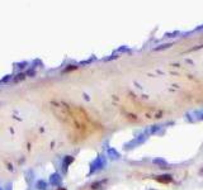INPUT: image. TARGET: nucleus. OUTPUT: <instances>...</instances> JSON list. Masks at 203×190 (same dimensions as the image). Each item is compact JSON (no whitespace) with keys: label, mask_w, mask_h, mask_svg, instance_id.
<instances>
[{"label":"nucleus","mask_w":203,"mask_h":190,"mask_svg":"<svg viewBox=\"0 0 203 190\" xmlns=\"http://www.w3.org/2000/svg\"><path fill=\"white\" fill-rule=\"evenodd\" d=\"M53 108L57 117L65 123L76 141L85 140L98 131L99 125L81 108L66 104H57Z\"/></svg>","instance_id":"nucleus-1"}]
</instances>
